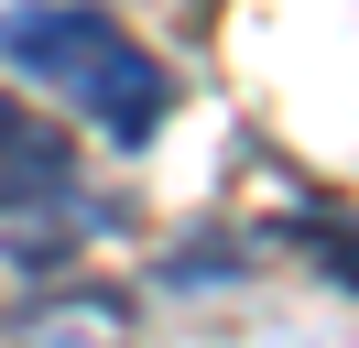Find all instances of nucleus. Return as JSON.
Here are the masks:
<instances>
[{
    "label": "nucleus",
    "instance_id": "obj_3",
    "mask_svg": "<svg viewBox=\"0 0 359 348\" xmlns=\"http://www.w3.org/2000/svg\"><path fill=\"white\" fill-rule=\"evenodd\" d=\"M33 348H131V316H120L109 294H66L44 326H33Z\"/></svg>",
    "mask_w": 359,
    "mask_h": 348
},
{
    "label": "nucleus",
    "instance_id": "obj_4",
    "mask_svg": "<svg viewBox=\"0 0 359 348\" xmlns=\"http://www.w3.org/2000/svg\"><path fill=\"white\" fill-rule=\"evenodd\" d=\"M0 130H11V109H0Z\"/></svg>",
    "mask_w": 359,
    "mask_h": 348
},
{
    "label": "nucleus",
    "instance_id": "obj_2",
    "mask_svg": "<svg viewBox=\"0 0 359 348\" xmlns=\"http://www.w3.org/2000/svg\"><path fill=\"white\" fill-rule=\"evenodd\" d=\"M98 218H109V207L88 196L76 152L11 109V130H0V250L22 261V272H55V261H76V250H88V229H98Z\"/></svg>",
    "mask_w": 359,
    "mask_h": 348
},
{
    "label": "nucleus",
    "instance_id": "obj_1",
    "mask_svg": "<svg viewBox=\"0 0 359 348\" xmlns=\"http://www.w3.org/2000/svg\"><path fill=\"white\" fill-rule=\"evenodd\" d=\"M0 65L33 76L55 109H76L88 130H109L120 152H142L175 120V65L98 0H11L0 11Z\"/></svg>",
    "mask_w": 359,
    "mask_h": 348
}]
</instances>
